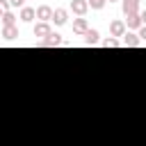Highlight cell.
Here are the masks:
<instances>
[{"label": "cell", "mask_w": 146, "mask_h": 146, "mask_svg": "<svg viewBox=\"0 0 146 146\" xmlns=\"http://www.w3.org/2000/svg\"><path fill=\"white\" fill-rule=\"evenodd\" d=\"M87 30H89L87 18H75V21H73V32H75V34H84Z\"/></svg>", "instance_id": "obj_10"}, {"label": "cell", "mask_w": 146, "mask_h": 146, "mask_svg": "<svg viewBox=\"0 0 146 146\" xmlns=\"http://www.w3.org/2000/svg\"><path fill=\"white\" fill-rule=\"evenodd\" d=\"M39 46H41V48H55V46H62V36H59L57 32H50L46 39L39 41Z\"/></svg>", "instance_id": "obj_4"}, {"label": "cell", "mask_w": 146, "mask_h": 146, "mask_svg": "<svg viewBox=\"0 0 146 146\" xmlns=\"http://www.w3.org/2000/svg\"><path fill=\"white\" fill-rule=\"evenodd\" d=\"M87 9H89L87 0H71V11H73V14H78L80 18L87 14Z\"/></svg>", "instance_id": "obj_7"}, {"label": "cell", "mask_w": 146, "mask_h": 146, "mask_svg": "<svg viewBox=\"0 0 146 146\" xmlns=\"http://www.w3.org/2000/svg\"><path fill=\"white\" fill-rule=\"evenodd\" d=\"M7 2H9V7H21V9L25 7V0H7Z\"/></svg>", "instance_id": "obj_18"}, {"label": "cell", "mask_w": 146, "mask_h": 146, "mask_svg": "<svg viewBox=\"0 0 146 146\" xmlns=\"http://www.w3.org/2000/svg\"><path fill=\"white\" fill-rule=\"evenodd\" d=\"M5 25H16V16H14L11 11L2 14V27H5Z\"/></svg>", "instance_id": "obj_14"}, {"label": "cell", "mask_w": 146, "mask_h": 146, "mask_svg": "<svg viewBox=\"0 0 146 146\" xmlns=\"http://www.w3.org/2000/svg\"><path fill=\"white\" fill-rule=\"evenodd\" d=\"M34 18H39L41 23H50V18H52V9H50L48 5H41V7L34 9Z\"/></svg>", "instance_id": "obj_3"}, {"label": "cell", "mask_w": 146, "mask_h": 146, "mask_svg": "<svg viewBox=\"0 0 146 146\" xmlns=\"http://www.w3.org/2000/svg\"><path fill=\"white\" fill-rule=\"evenodd\" d=\"M32 32H34V36H41V39H46V36H48L52 30H50V25H48V23H41V21H39V23L32 27Z\"/></svg>", "instance_id": "obj_8"}, {"label": "cell", "mask_w": 146, "mask_h": 146, "mask_svg": "<svg viewBox=\"0 0 146 146\" xmlns=\"http://www.w3.org/2000/svg\"><path fill=\"white\" fill-rule=\"evenodd\" d=\"M139 5H141V0H121V9H123V16H130V14H139Z\"/></svg>", "instance_id": "obj_2"}, {"label": "cell", "mask_w": 146, "mask_h": 146, "mask_svg": "<svg viewBox=\"0 0 146 146\" xmlns=\"http://www.w3.org/2000/svg\"><path fill=\"white\" fill-rule=\"evenodd\" d=\"M105 2H107V0H105ZM110 2H116V0H110Z\"/></svg>", "instance_id": "obj_19"}, {"label": "cell", "mask_w": 146, "mask_h": 146, "mask_svg": "<svg viewBox=\"0 0 146 146\" xmlns=\"http://www.w3.org/2000/svg\"><path fill=\"white\" fill-rule=\"evenodd\" d=\"M103 46H105V48H119L121 43H119V39H114V36H110V39H105V41H103Z\"/></svg>", "instance_id": "obj_15"}, {"label": "cell", "mask_w": 146, "mask_h": 146, "mask_svg": "<svg viewBox=\"0 0 146 146\" xmlns=\"http://www.w3.org/2000/svg\"><path fill=\"white\" fill-rule=\"evenodd\" d=\"M121 43H123V46H128V48H137V46H141V41H139V36H137L135 32H125Z\"/></svg>", "instance_id": "obj_9"}, {"label": "cell", "mask_w": 146, "mask_h": 146, "mask_svg": "<svg viewBox=\"0 0 146 146\" xmlns=\"http://www.w3.org/2000/svg\"><path fill=\"white\" fill-rule=\"evenodd\" d=\"M125 30H139V27H144V16H141V11L139 14H130V16H125Z\"/></svg>", "instance_id": "obj_1"}, {"label": "cell", "mask_w": 146, "mask_h": 146, "mask_svg": "<svg viewBox=\"0 0 146 146\" xmlns=\"http://www.w3.org/2000/svg\"><path fill=\"white\" fill-rule=\"evenodd\" d=\"M21 21L32 23V21H34V9H32V7H23V9H21Z\"/></svg>", "instance_id": "obj_13"}, {"label": "cell", "mask_w": 146, "mask_h": 146, "mask_svg": "<svg viewBox=\"0 0 146 146\" xmlns=\"http://www.w3.org/2000/svg\"><path fill=\"white\" fill-rule=\"evenodd\" d=\"M2 36H5L7 41H14V39L18 36V27H16V25H5V27H2Z\"/></svg>", "instance_id": "obj_11"}, {"label": "cell", "mask_w": 146, "mask_h": 146, "mask_svg": "<svg viewBox=\"0 0 146 146\" xmlns=\"http://www.w3.org/2000/svg\"><path fill=\"white\" fill-rule=\"evenodd\" d=\"M82 36H84V43H87V46H96V43H98V36H100V34H98V30H87V32H84Z\"/></svg>", "instance_id": "obj_12"}, {"label": "cell", "mask_w": 146, "mask_h": 146, "mask_svg": "<svg viewBox=\"0 0 146 146\" xmlns=\"http://www.w3.org/2000/svg\"><path fill=\"white\" fill-rule=\"evenodd\" d=\"M125 32H128V30H125V23H123V21H112V23H110V34H112L114 39H116V36H123Z\"/></svg>", "instance_id": "obj_6"}, {"label": "cell", "mask_w": 146, "mask_h": 146, "mask_svg": "<svg viewBox=\"0 0 146 146\" xmlns=\"http://www.w3.org/2000/svg\"><path fill=\"white\" fill-rule=\"evenodd\" d=\"M7 11H9V2H7V0H0V16L7 14Z\"/></svg>", "instance_id": "obj_17"}, {"label": "cell", "mask_w": 146, "mask_h": 146, "mask_svg": "<svg viewBox=\"0 0 146 146\" xmlns=\"http://www.w3.org/2000/svg\"><path fill=\"white\" fill-rule=\"evenodd\" d=\"M50 21H55V25H66L68 23V11L57 7V9H52V18Z\"/></svg>", "instance_id": "obj_5"}, {"label": "cell", "mask_w": 146, "mask_h": 146, "mask_svg": "<svg viewBox=\"0 0 146 146\" xmlns=\"http://www.w3.org/2000/svg\"><path fill=\"white\" fill-rule=\"evenodd\" d=\"M87 5H89L91 9H103V7H105V0H87Z\"/></svg>", "instance_id": "obj_16"}]
</instances>
